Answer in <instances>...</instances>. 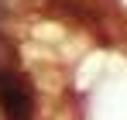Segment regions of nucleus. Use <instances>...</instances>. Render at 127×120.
Listing matches in <instances>:
<instances>
[{
	"instance_id": "f257e3e1",
	"label": "nucleus",
	"mask_w": 127,
	"mask_h": 120,
	"mask_svg": "<svg viewBox=\"0 0 127 120\" xmlns=\"http://www.w3.org/2000/svg\"><path fill=\"white\" fill-rule=\"evenodd\" d=\"M0 106H3L7 120H24L28 110H31L28 89H24L14 76H7V72H0Z\"/></svg>"
}]
</instances>
